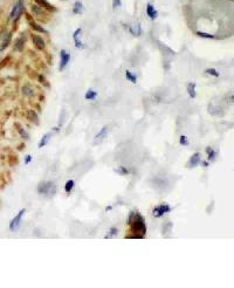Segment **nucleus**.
<instances>
[{"label":"nucleus","instance_id":"nucleus-1","mask_svg":"<svg viewBox=\"0 0 234 288\" xmlns=\"http://www.w3.org/2000/svg\"><path fill=\"white\" fill-rule=\"evenodd\" d=\"M128 223L131 227L132 233L137 238H143L147 234V225L144 223L143 217L138 212H131L129 215Z\"/></svg>","mask_w":234,"mask_h":288},{"label":"nucleus","instance_id":"nucleus-13","mask_svg":"<svg viewBox=\"0 0 234 288\" xmlns=\"http://www.w3.org/2000/svg\"><path fill=\"white\" fill-rule=\"evenodd\" d=\"M208 111L211 115H214V116H222L224 115V110L220 107H215V105H210Z\"/></svg>","mask_w":234,"mask_h":288},{"label":"nucleus","instance_id":"nucleus-8","mask_svg":"<svg viewBox=\"0 0 234 288\" xmlns=\"http://www.w3.org/2000/svg\"><path fill=\"white\" fill-rule=\"evenodd\" d=\"M201 163V157H200V154L199 152H195L191 156L189 163H187V168L189 169H194L197 168L198 165H199Z\"/></svg>","mask_w":234,"mask_h":288},{"label":"nucleus","instance_id":"nucleus-14","mask_svg":"<svg viewBox=\"0 0 234 288\" xmlns=\"http://www.w3.org/2000/svg\"><path fill=\"white\" fill-rule=\"evenodd\" d=\"M106 135H108V127H103V128L98 131V134L95 136L94 141H95V142H101L103 138H105Z\"/></svg>","mask_w":234,"mask_h":288},{"label":"nucleus","instance_id":"nucleus-29","mask_svg":"<svg viewBox=\"0 0 234 288\" xmlns=\"http://www.w3.org/2000/svg\"><path fill=\"white\" fill-rule=\"evenodd\" d=\"M115 172H117V173H119V175L124 176V175H128V173H129V170H128L127 168H123V166H119V168L115 169Z\"/></svg>","mask_w":234,"mask_h":288},{"label":"nucleus","instance_id":"nucleus-24","mask_svg":"<svg viewBox=\"0 0 234 288\" xmlns=\"http://www.w3.org/2000/svg\"><path fill=\"white\" fill-rule=\"evenodd\" d=\"M28 118L32 121V122H34L35 124H39V117H38V115H37V113L35 111H29L28 113Z\"/></svg>","mask_w":234,"mask_h":288},{"label":"nucleus","instance_id":"nucleus-5","mask_svg":"<svg viewBox=\"0 0 234 288\" xmlns=\"http://www.w3.org/2000/svg\"><path fill=\"white\" fill-rule=\"evenodd\" d=\"M170 211H171V207L169 204H160L153 209V215L156 218H160V217H163L165 213H169Z\"/></svg>","mask_w":234,"mask_h":288},{"label":"nucleus","instance_id":"nucleus-30","mask_svg":"<svg viewBox=\"0 0 234 288\" xmlns=\"http://www.w3.org/2000/svg\"><path fill=\"white\" fill-rule=\"evenodd\" d=\"M179 142H180V144H182V145H184V147H187L189 144H190L186 136H180V138H179Z\"/></svg>","mask_w":234,"mask_h":288},{"label":"nucleus","instance_id":"nucleus-22","mask_svg":"<svg viewBox=\"0 0 234 288\" xmlns=\"http://www.w3.org/2000/svg\"><path fill=\"white\" fill-rule=\"evenodd\" d=\"M82 8H83V5H82V3H81V1H76V3L74 4V7H73V12H74L75 14H80V13H82Z\"/></svg>","mask_w":234,"mask_h":288},{"label":"nucleus","instance_id":"nucleus-7","mask_svg":"<svg viewBox=\"0 0 234 288\" xmlns=\"http://www.w3.org/2000/svg\"><path fill=\"white\" fill-rule=\"evenodd\" d=\"M60 58H61V60H60L59 70L62 71V70H64V68L67 67L68 62L70 61V54H68L64 49H61V52H60Z\"/></svg>","mask_w":234,"mask_h":288},{"label":"nucleus","instance_id":"nucleus-4","mask_svg":"<svg viewBox=\"0 0 234 288\" xmlns=\"http://www.w3.org/2000/svg\"><path fill=\"white\" fill-rule=\"evenodd\" d=\"M26 213V209H22L19 211V213H18L15 217L11 220L9 223V231L11 232H16L20 230V226H21V220H22V217L25 215Z\"/></svg>","mask_w":234,"mask_h":288},{"label":"nucleus","instance_id":"nucleus-9","mask_svg":"<svg viewBox=\"0 0 234 288\" xmlns=\"http://www.w3.org/2000/svg\"><path fill=\"white\" fill-rule=\"evenodd\" d=\"M81 34H82V29L81 28H77L74 34H73V39H74V42H75V46L77 48H84V45L81 42Z\"/></svg>","mask_w":234,"mask_h":288},{"label":"nucleus","instance_id":"nucleus-27","mask_svg":"<svg viewBox=\"0 0 234 288\" xmlns=\"http://www.w3.org/2000/svg\"><path fill=\"white\" fill-rule=\"evenodd\" d=\"M205 73L208 74V75H212V76H214V77H219V76H220V74L218 73V70H215L214 68H208V69H206Z\"/></svg>","mask_w":234,"mask_h":288},{"label":"nucleus","instance_id":"nucleus-20","mask_svg":"<svg viewBox=\"0 0 234 288\" xmlns=\"http://www.w3.org/2000/svg\"><path fill=\"white\" fill-rule=\"evenodd\" d=\"M195 83H189L187 84V93L190 95V97L194 98L195 97Z\"/></svg>","mask_w":234,"mask_h":288},{"label":"nucleus","instance_id":"nucleus-32","mask_svg":"<svg viewBox=\"0 0 234 288\" xmlns=\"http://www.w3.org/2000/svg\"><path fill=\"white\" fill-rule=\"evenodd\" d=\"M19 134L21 135V137H24V139H28L29 138V135L27 134V131L22 128H19Z\"/></svg>","mask_w":234,"mask_h":288},{"label":"nucleus","instance_id":"nucleus-3","mask_svg":"<svg viewBox=\"0 0 234 288\" xmlns=\"http://www.w3.org/2000/svg\"><path fill=\"white\" fill-rule=\"evenodd\" d=\"M24 10H25V5H24V0H18L16 4L13 6L12 8V12L9 14V19L12 21H16L21 16V14L24 13Z\"/></svg>","mask_w":234,"mask_h":288},{"label":"nucleus","instance_id":"nucleus-35","mask_svg":"<svg viewBox=\"0 0 234 288\" xmlns=\"http://www.w3.org/2000/svg\"><path fill=\"white\" fill-rule=\"evenodd\" d=\"M231 1H232V0H231Z\"/></svg>","mask_w":234,"mask_h":288},{"label":"nucleus","instance_id":"nucleus-10","mask_svg":"<svg viewBox=\"0 0 234 288\" xmlns=\"http://www.w3.org/2000/svg\"><path fill=\"white\" fill-rule=\"evenodd\" d=\"M31 38H32L35 47H37L38 49H43L45 48V41H43V39L41 37H39V35H37V34H32Z\"/></svg>","mask_w":234,"mask_h":288},{"label":"nucleus","instance_id":"nucleus-34","mask_svg":"<svg viewBox=\"0 0 234 288\" xmlns=\"http://www.w3.org/2000/svg\"><path fill=\"white\" fill-rule=\"evenodd\" d=\"M31 160H32V156H31V155H27V156L25 157V164H29Z\"/></svg>","mask_w":234,"mask_h":288},{"label":"nucleus","instance_id":"nucleus-23","mask_svg":"<svg viewBox=\"0 0 234 288\" xmlns=\"http://www.w3.org/2000/svg\"><path fill=\"white\" fill-rule=\"evenodd\" d=\"M24 45H25V38L20 37L19 39L16 40V42H15V47H16V49L19 50V52H21V50H22V47H24Z\"/></svg>","mask_w":234,"mask_h":288},{"label":"nucleus","instance_id":"nucleus-2","mask_svg":"<svg viewBox=\"0 0 234 288\" xmlns=\"http://www.w3.org/2000/svg\"><path fill=\"white\" fill-rule=\"evenodd\" d=\"M38 192L40 194H43V196H47V197H53L54 194H55V192H56V186H55V184H54L53 182L43 181V182L39 183V185H38Z\"/></svg>","mask_w":234,"mask_h":288},{"label":"nucleus","instance_id":"nucleus-11","mask_svg":"<svg viewBox=\"0 0 234 288\" xmlns=\"http://www.w3.org/2000/svg\"><path fill=\"white\" fill-rule=\"evenodd\" d=\"M147 14H148V16L150 18L151 20H155L156 18L158 16V12L156 11V8H155L151 4H148V5H147Z\"/></svg>","mask_w":234,"mask_h":288},{"label":"nucleus","instance_id":"nucleus-28","mask_svg":"<svg viewBox=\"0 0 234 288\" xmlns=\"http://www.w3.org/2000/svg\"><path fill=\"white\" fill-rule=\"evenodd\" d=\"M197 35H198V37L205 38V39H217V38L214 37V35L208 34V33H204V32H197Z\"/></svg>","mask_w":234,"mask_h":288},{"label":"nucleus","instance_id":"nucleus-19","mask_svg":"<svg viewBox=\"0 0 234 288\" xmlns=\"http://www.w3.org/2000/svg\"><path fill=\"white\" fill-rule=\"evenodd\" d=\"M125 77H127L131 83H137V76H136V74L131 73L130 70H125Z\"/></svg>","mask_w":234,"mask_h":288},{"label":"nucleus","instance_id":"nucleus-31","mask_svg":"<svg viewBox=\"0 0 234 288\" xmlns=\"http://www.w3.org/2000/svg\"><path fill=\"white\" fill-rule=\"evenodd\" d=\"M117 232H118V230L117 228H115V227H113V228H110V231H109V234H108L105 238H113V237H115L116 234H117Z\"/></svg>","mask_w":234,"mask_h":288},{"label":"nucleus","instance_id":"nucleus-17","mask_svg":"<svg viewBox=\"0 0 234 288\" xmlns=\"http://www.w3.org/2000/svg\"><path fill=\"white\" fill-rule=\"evenodd\" d=\"M28 22H29L31 27H33V29H35V31H38V32H40V33H47V31H46L45 28H42V26L38 25L37 22H35V21H33L32 19H28Z\"/></svg>","mask_w":234,"mask_h":288},{"label":"nucleus","instance_id":"nucleus-6","mask_svg":"<svg viewBox=\"0 0 234 288\" xmlns=\"http://www.w3.org/2000/svg\"><path fill=\"white\" fill-rule=\"evenodd\" d=\"M11 40H12V34L9 32H4L0 35V52L8 47Z\"/></svg>","mask_w":234,"mask_h":288},{"label":"nucleus","instance_id":"nucleus-33","mask_svg":"<svg viewBox=\"0 0 234 288\" xmlns=\"http://www.w3.org/2000/svg\"><path fill=\"white\" fill-rule=\"evenodd\" d=\"M121 0H113V7L114 8H117V7H119L121 6Z\"/></svg>","mask_w":234,"mask_h":288},{"label":"nucleus","instance_id":"nucleus-26","mask_svg":"<svg viewBox=\"0 0 234 288\" xmlns=\"http://www.w3.org/2000/svg\"><path fill=\"white\" fill-rule=\"evenodd\" d=\"M22 94L25 96H32L33 95V89L29 86H24L22 87Z\"/></svg>","mask_w":234,"mask_h":288},{"label":"nucleus","instance_id":"nucleus-18","mask_svg":"<svg viewBox=\"0 0 234 288\" xmlns=\"http://www.w3.org/2000/svg\"><path fill=\"white\" fill-rule=\"evenodd\" d=\"M84 97H85V100L94 101V100L97 97V93L94 90V89H89V90H87V93H85Z\"/></svg>","mask_w":234,"mask_h":288},{"label":"nucleus","instance_id":"nucleus-15","mask_svg":"<svg viewBox=\"0 0 234 288\" xmlns=\"http://www.w3.org/2000/svg\"><path fill=\"white\" fill-rule=\"evenodd\" d=\"M50 137H52V132H47V134H45V135H43V137L41 138L40 143H39L38 148H39V149H41V148H43L45 145H47L48 142H49V139H50Z\"/></svg>","mask_w":234,"mask_h":288},{"label":"nucleus","instance_id":"nucleus-16","mask_svg":"<svg viewBox=\"0 0 234 288\" xmlns=\"http://www.w3.org/2000/svg\"><path fill=\"white\" fill-rule=\"evenodd\" d=\"M130 33L132 35H135V37H139V35L142 34V28H140V25L139 24H136V25H132L130 26Z\"/></svg>","mask_w":234,"mask_h":288},{"label":"nucleus","instance_id":"nucleus-12","mask_svg":"<svg viewBox=\"0 0 234 288\" xmlns=\"http://www.w3.org/2000/svg\"><path fill=\"white\" fill-rule=\"evenodd\" d=\"M37 4L43 8V10H47V11H55V7H54L53 5H50L47 0H37Z\"/></svg>","mask_w":234,"mask_h":288},{"label":"nucleus","instance_id":"nucleus-25","mask_svg":"<svg viewBox=\"0 0 234 288\" xmlns=\"http://www.w3.org/2000/svg\"><path fill=\"white\" fill-rule=\"evenodd\" d=\"M206 152L208 154V160H214L215 159V156H217V154H215V151L211 148V147H207L206 148Z\"/></svg>","mask_w":234,"mask_h":288},{"label":"nucleus","instance_id":"nucleus-21","mask_svg":"<svg viewBox=\"0 0 234 288\" xmlns=\"http://www.w3.org/2000/svg\"><path fill=\"white\" fill-rule=\"evenodd\" d=\"M74 185H75V182L73 181V179H69V181H67V183L64 185V191L69 193L71 190L74 189Z\"/></svg>","mask_w":234,"mask_h":288}]
</instances>
